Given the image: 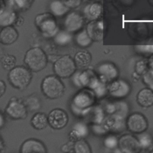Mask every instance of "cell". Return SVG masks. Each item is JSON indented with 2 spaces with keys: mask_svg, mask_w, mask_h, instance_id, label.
<instances>
[{
  "mask_svg": "<svg viewBox=\"0 0 153 153\" xmlns=\"http://www.w3.org/2000/svg\"><path fill=\"white\" fill-rule=\"evenodd\" d=\"M111 95L115 97H123L130 92V85L125 81L120 79L112 82L108 87Z\"/></svg>",
  "mask_w": 153,
  "mask_h": 153,
  "instance_id": "7c38bea8",
  "label": "cell"
},
{
  "mask_svg": "<svg viewBox=\"0 0 153 153\" xmlns=\"http://www.w3.org/2000/svg\"><path fill=\"white\" fill-rule=\"evenodd\" d=\"M143 79L149 88L151 90H153V71L151 69L147 70L143 74Z\"/></svg>",
  "mask_w": 153,
  "mask_h": 153,
  "instance_id": "e575fe53",
  "label": "cell"
},
{
  "mask_svg": "<svg viewBox=\"0 0 153 153\" xmlns=\"http://www.w3.org/2000/svg\"><path fill=\"white\" fill-rule=\"evenodd\" d=\"M2 147H3V142H2V139L0 137V151L2 150Z\"/></svg>",
  "mask_w": 153,
  "mask_h": 153,
  "instance_id": "7bdbcfd3",
  "label": "cell"
},
{
  "mask_svg": "<svg viewBox=\"0 0 153 153\" xmlns=\"http://www.w3.org/2000/svg\"><path fill=\"white\" fill-rule=\"evenodd\" d=\"M139 103L145 107H148L153 104V92L148 88H144L140 91L137 95Z\"/></svg>",
  "mask_w": 153,
  "mask_h": 153,
  "instance_id": "d4e9b609",
  "label": "cell"
},
{
  "mask_svg": "<svg viewBox=\"0 0 153 153\" xmlns=\"http://www.w3.org/2000/svg\"><path fill=\"white\" fill-rule=\"evenodd\" d=\"M18 36V32L13 26L4 27L0 32V42L5 45H10L14 43Z\"/></svg>",
  "mask_w": 153,
  "mask_h": 153,
  "instance_id": "44dd1931",
  "label": "cell"
},
{
  "mask_svg": "<svg viewBox=\"0 0 153 153\" xmlns=\"http://www.w3.org/2000/svg\"><path fill=\"white\" fill-rule=\"evenodd\" d=\"M136 50L141 53L153 54V45H140L136 46Z\"/></svg>",
  "mask_w": 153,
  "mask_h": 153,
  "instance_id": "d590c367",
  "label": "cell"
},
{
  "mask_svg": "<svg viewBox=\"0 0 153 153\" xmlns=\"http://www.w3.org/2000/svg\"><path fill=\"white\" fill-rule=\"evenodd\" d=\"M12 1L14 7L17 10L25 11L32 7L35 0H12Z\"/></svg>",
  "mask_w": 153,
  "mask_h": 153,
  "instance_id": "4dcf8cb0",
  "label": "cell"
},
{
  "mask_svg": "<svg viewBox=\"0 0 153 153\" xmlns=\"http://www.w3.org/2000/svg\"><path fill=\"white\" fill-rule=\"evenodd\" d=\"M137 140L140 144V148L146 149L149 148L152 143V139L148 133L141 132L137 136Z\"/></svg>",
  "mask_w": 153,
  "mask_h": 153,
  "instance_id": "f546056e",
  "label": "cell"
},
{
  "mask_svg": "<svg viewBox=\"0 0 153 153\" xmlns=\"http://www.w3.org/2000/svg\"><path fill=\"white\" fill-rule=\"evenodd\" d=\"M17 21V15L16 10L11 7H6L0 13V27H4L12 26Z\"/></svg>",
  "mask_w": 153,
  "mask_h": 153,
  "instance_id": "ffe728a7",
  "label": "cell"
},
{
  "mask_svg": "<svg viewBox=\"0 0 153 153\" xmlns=\"http://www.w3.org/2000/svg\"><path fill=\"white\" fill-rule=\"evenodd\" d=\"M86 30L92 41H99L103 39V23L100 20L90 21L87 25Z\"/></svg>",
  "mask_w": 153,
  "mask_h": 153,
  "instance_id": "9a60e30c",
  "label": "cell"
},
{
  "mask_svg": "<svg viewBox=\"0 0 153 153\" xmlns=\"http://www.w3.org/2000/svg\"><path fill=\"white\" fill-rule=\"evenodd\" d=\"M125 118L111 114L105 121V127L112 131H121L125 128Z\"/></svg>",
  "mask_w": 153,
  "mask_h": 153,
  "instance_id": "ac0fdd59",
  "label": "cell"
},
{
  "mask_svg": "<svg viewBox=\"0 0 153 153\" xmlns=\"http://www.w3.org/2000/svg\"><path fill=\"white\" fill-rule=\"evenodd\" d=\"M148 66L150 68V69L153 71V55L150 57V58L148 60Z\"/></svg>",
  "mask_w": 153,
  "mask_h": 153,
  "instance_id": "60d3db41",
  "label": "cell"
},
{
  "mask_svg": "<svg viewBox=\"0 0 153 153\" xmlns=\"http://www.w3.org/2000/svg\"><path fill=\"white\" fill-rule=\"evenodd\" d=\"M74 150L76 153H90L91 150L88 144L82 139L75 141Z\"/></svg>",
  "mask_w": 153,
  "mask_h": 153,
  "instance_id": "f1b7e54d",
  "label": "cell"
},
{
  "mask_svg": "<svg viewBox=\"0 0 153 153\" xmlns=\"http://www.w3.org/2000/svg\"><path fill=\"white\" fill-rule=\"evenodd\" d=\"M68 120L67 113L62 109H54L48 115V124L54 129H62L65 127Z\"/></svg>",
  "mask_w": 153,
  "mask_h": 153,
  "instance_id": "9c48e42d",
  "label": "cell"
},
{
  "mask_svg": "<svg viewBox=\"0 0 153 153\" xmlns=\"http://www.w3.org/2000/svg\"><path fill=\"white\" fill-rule=\"evenodd\" d=\"M35 24L42 35L47 38H53L59 30L56 17L50 12L38 14L35 18Z\"/></svg>",
  "mask_w": 153,
  "mask_h": 153,
  "instance_id": "6da1fadb",
  "label": "cell"
},
{
  "mask_svg": "<svg viewBox=\"0 0 153 153\" xmlns=\"http://www.w3.org/2000/svg\"><path fill=\"white\" fill-rule=\"evenodd\" d=\"M20 152L22 153H44L46 152V148L41 141L35 139H29L22 143L20 148Z\"/></svg>",
  "mask_w": 153,
  "mask_h": 153,
  "instance_id": "e0dca14e",
  "label": "cell"
},
{
  "mask_svg": "<svg viewBox=\"0 0 153 153\" xmlns=\"http://www.w3.org/2000/svg\"><path fill=\"white\" fill-rule=\"evenodd\" d=\"M24 61L30 71L38 72L42 70L46 66L47 57L41 48L33 47L27 51Z\"/></svg>",
  "mask_w": 153,
  "mask_h": 153,
  "instance_id": "7a4b0ae2",
  "label": "cell"
},
{
  "mask_svg": "<svg viewBox=\"0 0 153 153\" xmlns=\"http://www.w3.org/2000/svg\"><path fill=\"white\" fill-rule=\"evenodd\" d=\"M5 123V120H4V117L2 115V114L0 112V128H2Z\"/></svg>",
  "mask_w": 153,
  "mask_h": 153,
  "instance_id": "b9f144b4",
  "label": "cell"
},
{
  "mask_svg": "<svg viewBox=\"0 0 153 153\" xmlns=\"http://www.w3.org/2000/svg\"><path fill=\"white\" fill-rule=\"evenodd\" d=\"M84 23V17L77 11H69L64 17V29L72 33H77L81 30Z\"/></svg>",
  "mask_w": 153,
  "mask_h": 153,
  "instance_id": "52a82bcc",
  "label": "cell"
},
{
  "mask_svg": "<svg viewBox=\"0 0 153 153\" xmlns=\"http://www.w3.org/2000/svg\"><path fill=\"white\" fill-rule=\"evenodd\" d=\"M6 1L5 0H0V13L2 12L7 7Z\"/></svg>",
  "mask_w": 153,
  "mask_h": 153,
  "instance_id": "ab89813d",
  "label": "cell"
},
{
  "mask_svg": "<svg viewBox=\"0 0 153 153\" xmlns=\"http://www.w3.org/2000/svg\"><path fill=\"white\" fill-rule=\"evenodd\" d=\"M99 80L95 74L90 70L74 74L73 82L76 87H87L92 89Z\"/></svg>",
  "mask_w": 153,
  "mask_h": 153,
  "instance_id": "ba28073f",
  "label": "cell"
},
{
  "mask_svg": "<svg viewBox=\"0 0 153 153\" xmlns=\"http://www.w3.org/2000/svg\"><path fill=\"white\" fill-rule=\"evenodd\" d=\"M152 152H153V151H152Z\"/></svg>",
  "mask_w": 153,
  "mask_h": 153,
  "instance_id": "bcb514c9",
  "label": "cell"
},
{
  "mask_svg": "<svg viewBox=\"0 0 153 153\" xmlns=\"http://www.w3.org/2000/svg\"><path fill=\"white\" fill-rule=\"evenodd\" d=\"M93 1H94V0H93Z\"/></svg>",
  "mask_w": 153,
  "mask_h": 153,
  "instance_id": "7dc6e473",
  "label": "cell"
},
{
  "mask_svg": "<svg viewBox=\"0 0 153 153\" xmlns=\"http://www.w3.org/2000/svg\"><path fill=\"white\" fill-rule=\"evenodd\" d=\"M6 89L5 84L3 81H0V97L4 94Z\"/></svg>",
  "mask_w": 153,
  "mask_h": 153,
  "instance_id": "f35d334b",
  "label": "cell"
},
{
  "mask_svg": "<svg viewBox=\"0 0 153 153\" xmlns=\"http://www.w3.org/2000/svg\"><path fill=\"white\" fill-rule=\"evenodd\" d=\"M88 133V129L85 124L78 122L75 124L70 133V137L74 140L76 141L85 137Z\"/></svg>",
  "mask_w": 153,
  "mask_h": 153,
  "instance_id": "603a6c76",
  "label": "cell"
},
{
  "mask_svg": "<svg viewBox=\"0 0 153 153\" xmlns=\"http://www.w3.org/2000/svg\"><path fill=\"white\" fill-rule=\"evenodd\" d=\"M118 143V139L114 136H108L104 140V145L108 149L115 148Z\"/></svg>",
  "mask_w": 153,
  "mask_h": 153,
  "instance_id": "836d02e7",
  "label": "cell"
},
{
  "mask_svg": "<svg viewBox=\"0 0 153 153\" xmlns=\"http://www.w3.org/2000/svg\"><path fill=\"white\" fill-rule=\"evenodd\" d=\"M150 1H151V2H153V0H150Z\"/></svg>",
  "mask_w": 153,
  "mask_h": 153,
  "instance_id": "ee69618b",
  "label": "cell"
},
{
  "mask_svg": "<svg viewBox=\"0 0 153 153\" xmlns=\"http://www.w3.org/2000/svg\"><path fill=\"white\" fill-rule=\"evenodd\" d=\"M6 113L14 120L24 119L27 116L26 108L17 100H11L6 108Z\"/></svg>",
  "mask_w": 153,
  "mask_h": 153,
  "instance_id": "30bf717a",
  "label": "cell"
},
{
  "mask_svg": "<svg viewBox=\"0 0 153 153\" xmlns=\"http://www.w3.org/2000/svg\"><path fill=\"white\" fill-rule=\"evenodd\" d=\"M95 94L91 90H84L78 93L72 102V110L76 114L88 110L94 102Z\"/></svg>",
  "mask_w": 153,
  "mask_h": 153,
  "instance_id": "5b68a950",
  "label": "cell"
},
{
  "mask_svg": "<svg viewBox=\"0 0 153 153\" xmlns=\"http://www.w3.org/2000/svg\"><path fill=\"white\" fill-rule=\"evenodd\" d=\"M16 59L12 55H6L2 59V67L8 71H10L16 67Z\"/></svg>",
  "mask_w": 153,
  "mask_h": 153,
  "instance_id": "d6a6232c",
  "label": "cell"
},
{
  "mask_svg": "<svg viewBox=\"0 0 153 153\" xmlns=\"http://www.w3.org/2000/svg\"><path fill=\"white\" fill-rule=\"evenodd\" d=\"M41 89L44 94L51 99L61 97L65 91V86L61 80L55 75L46 76L41 84Z\"/></svg>",
  "mask_w": 153,
  "mask_h": 153,
  "instance_id": "3957f363",
  "label": "cell"
},
{
  "mask_svg": "<svg viewBox=\"0 0 153 153\" xmlns=\"http://www.w3.org/2000/svg\"><path fill=\"white\" fill-rule=\"evenodd\" d=\"M102 13V7L97 2H90L85 5L82 10V16L84 19L90 21L97 20Z\"/></svg>",
  "mask_w": 153,
  "mask_h": 153,
  "instance_id": "5bb4252c",
  "label": "cell"
},
{
  "mask_svg": "<svg viewBox=\"0 0 153 153\" xmlns=\"http://www.w3.org/2000/svg\"><path fill=\"white\" fill-rule=\"evenodd\" d=\"M74 60L76 67L84 68L90 63L91 56L87 51H79L76 53Z\"/></svg>",
  "mask_w": 153,
  "mask_h": 153,
  "instance_id": "cb8c5ba5",
  "label": "cell"
},
{
  "mask_svg": "<svg viewBox=\"0 0 153 153\" xmlns=\"http://www.w3.org/2000/svg\"><path fill=\"white\" fill-rule=\"evenodd\" d=\"M32 74L30 69L24 66H16L10 71L8 79L15 88L23 89L30 82Z\"/></svg>",
  "mask_w": 153,
  "mask_h": 153,
  "instance_id": "277c9868",
  "label": "cell"
},
{
  "mask_svg": "<svg viewBox=\"0 0 153 153\" xmlns=\"http://www.w3.org/2000/svg\"><path fill=\"white\" fill-rule=\"evenodd\" d=\"M147 70V64L145 61L141 60L137 62L136 65V71L138 73L144 74Z\"/></svg>",
  "mask_w": 153,
  "mask_h": 153,
  "instance_id": "74e56055",
  "label": "cell"
},
{
  "mask_svg": "<svg viewBox=\"0 0 153 153\" xmlns=\"http://www.w3.org/2000/svg\"><path fill=\"white\" fill-rule=\"evenodd\" d=\"M76 33L75 40L78 46L86 47L91 44L92 39L88 34L86 29H81Z\"/></svg>",
  "mask_w": 153,
  "mask_h": 153,
  "instance_id": "83f0119b",
  "label": "cell"
},
{
  "mask_svg": "<svg viewBox=\"0 0 153 153\" xmlns=\"http://www.w3.org/2000/svg\"><path fill=\"white\" fill-rule=\"evenodd\" d=\"M97 72L100 75V79L104 82L114 79L118 74L115 66L111 63H105L100 65L97 68Z\"/></svg>",
  "mask_w": 153,
  "mask_h": 153,
  "instance_id": "2e32d148",
  "label": "cell"
},
{
  "mask_svg": "<svg viewBox=\"0 0 153 153\" xmlns=\"http://www.w3.org/2000/svg\"><path fill=\"white\" fill-rule=\"evenodd\" d=\"M127 126L130 131L134 133H141L146 128L147 121L141 114H133L129 117Z\"/></svg>",
  "mask_w": 153,
  "mask_h": 153,
  "instance_id": "4fadbf2b",
  "label": "cell"
},
{
  "mask_svg": "<svg viewBox=\"0 0 153 153\" xmlns=\"http://www.w3.org/2000/svg\"><path fill=\"white\" fill-rule=\"evenodd\" d=\"M106 111L109 114H114L125 118L128 112V105L125 102H117L108 103L106 106Z\"/></svg>",
  "mask_w": 153,
  "mask_h": 153,
  "instance_id": "d6986e66",
  "label": "cell"
},
{
  "mask_svg": "<svg viewBox=\"0 0 153 153\" xmlns=\"http://www.w3.org/2000/svg\"><path fill=\"white\" fill-rule=\"evenodd\" d=\"M30 122L35 128L37 130L44 129L48 124V116L44 113H36L32 117Z\"/></svg>",
  "mask_w": 153,
  "mask_h": 153,
  "instance_id": "4316f807",
  "label": "cell"
},
{
  "mask_svg": "<svg viewBox=\"0 0 153 153\" xmlns=\"http://www.w3.org/2000/svg\"><path fill=\"white\" fill-rule=\"evenodd\" d=\"M5 1H10V0H5Z\"/></svg>",
  "mask_w": 153,
  "mask_h": 153,
  "instance_id": "f6af8a7d",
  "label": "cell"
},
{
  "mask_svg": "<svg viewBox=\"0 0 153 153\" xmlns=\"http://www.w3.org/2000/svg\"><path fill=\"white\" fill-rule=\"evenodd\" d=\"M118 143L121 151L126 153H136L141 148L137 139L129 134L122 136Z\"/></svg>",
  "mask_w": 153,
  "mask_h": 153,
  "instance_id": "8fae6325",
  "label": "cell"
},
{
  "mask_svg": "<svg viewBox=\"0 0 153 153\" xmlns=\"http://www.w3.org/2000/svg\"><path fill=\"white\" fill-rule=\"evenodd\" d=\"M74 60L68 55L59 58L54 64V71L60 78H68L74 75L76 70Z\"/></svg>",
  "mask_w": 153,
  "mask_h": 153,
  "instance_id": "8992f818",
  "label": "cell"
},
{
  "mask_svg": "<svg viewBox=\"0 0 153 153\" xmlns=\"http://www.w3.org/2000/svg\"><path fill=\"white\" fill-rule=\"evenodd\" d=\"M48 9L55 17H65L71 10L61 0H52L49 3Z\"/></svg>",
  "mask_w": 153,
  "mask_h": 153,
  "instance_id": "7402d4cb",
  "label": "cell"
},
{
  "mask_svg": "<svg viewBox=\"0 0 153 153\" xmlns=\"http://www.w3.org/2000/svg\"><path fill=\"white\" fill-rule=\"evenodd\" d=\"M69 9H75L79 7L82 0H61Z\"/></svg>",
  "mask_w": 153,
  "mask_h": 153,
  "instance_id": "8d00e7d4",
  "label": "cell"
},
{
  "mask_svg": "<svg viewBox=\"0 0 153 153\" xmlns=\"http://www.w3.org/2000/svg\"><path fill=\"white\" fill-rule=\"evenodd\" d=\"M91 90L94 92L96 96L101 97L106 94L108 88L106 87L105 82L101 79H99Z\"/></svg>",
  "mask_w": 153,
  "mask_h": 153,
  "instance_id": "1f68e13d",
  "label": "cell"
},
{
  "mask_svg": "<svg viewBox=\"0 0 153 153\" xmlns=\"http://www.w3.org/2000/svg\"><path fill=\"white\" fill-rule=\"evenodd\" d=\"M53 39L56 44L61 46H65L71 42L73 36L72 33L64 29L59 30L53 37Z\"/></svg>",
  "mask_w": 153,
  "mask_h": 153,
  "instance_id": "484cf974",
  "label": "cell"
}]
</instances>
